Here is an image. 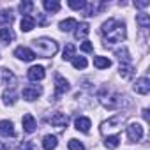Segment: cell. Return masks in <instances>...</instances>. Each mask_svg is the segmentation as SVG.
Here are the masks:
<instances>
[{
    "label": "cell",
    "mask_w": 150,
    "mask_h": 150,
    "mask_svg": "<svg viewBox=\"0 0 150 150\" xmlns=\"http://www.w3.org/2000/svg\"><path fill=\"white\" fill-rule=\"evenodd\" d=\"M134 6H136V7H139V9H145V7H148V6H150V2H148V0H145V2H134Z\"/></svg>",
    "instance_id": "35"
},
{
    "label": "cell",
    "mask_w": 150,
    "mask_h": 150,
    "mask_svg": "<svg viewBox=\"0 0 150 150\" xmlns=\"http://www.w3.org/2000/svg\"><path fill=\"white\" fill-rule=\"evenodd\" d=\"M42 6L48 13H58L60 11V2H57V0H44Z\"/></svg>",
    "instance_id": "22"
},
{
    "label": "cell",
    "mask_w": 150,
    "mask_h": 150,
    "mask_svg": "<svg viewBox=\"0 0 150 150\" xmlns=\"http://www.w3.org/2000/svg\"><path fill=\"white\" fill-rule=\"evenodd\" d=\"M76 25H78V21L74 20V18H67V20H62L58 23V28L62 32H71L72 28H76Z\"/></svg>",
    "instance_id": "16"
},
{
    "label": "cell",
    "mask_w": 150,
    "mask_h": 150,
    "mask_svg": "<svg viewBox=\"0 0 150 150\" xmlns=\"http://www.w3.org/2000/svg\"><path fill=\"white\" fill-rule=\"evenodd\" d=\"M16 92L14 90H6L4 94H2V99H4V103L7 104V106H13L14 103H16Z\"/></svg>",
    "instance_id": "24"
},
{
    "label": "cell",
    "mask_w": 150,
    "mask_h": 150,
    "mask_svg": "<svg viewBox=\"0 0 150 150\" xmlns=\"http://www.w3.org/2000/svg\"><path fill=\"white\" fill-rule=\"evenodd\" d=\"M32 46L34 50L37 51V55L41 57H53L57 51H58V42L55 39H50V37H39V39H34L32 41Z\"/></svg>",
    "instance_id": "2"
},
{
    "label": "cell",
    "mask_w": 150,
    "mask_h": 150,
    "mask_svg": "<svg viewBox=\"0 0 150 150\" xmlns=\"http://www.w3.org/2000/svg\"><path fill=\"white\" fill-rule=\"evenodd\" d=\"M88 34H90V25L88 23L76 25V30H74V37H76V39H85Z\"/></svg>",
    "instance_id": "13"
},
{
    "label": "cell",
    "mask_w": 150,
    "mask_h": 150,
    "mask_svg": "<svg viewBox=\"0 0 150 150\" xmlns=\"http://www.w3.org/2000/svg\"><path fill=\"white\" fill-rule=\"evenodd\" d=\"M127 138H129V141L131 143H136V141H139L141 138H143V127L139 125V124H131L129 127H127Z\"/></svg>",
    "instance_id": "3"
},
{
    "label": "cell",
    "mask_w": 150,
    "mask_h": 150,
    "mask_svg": "<svg viewBox=\"0 0 150 150\" xmlns=\"http://www.w3.org/2000/svg\"><path fill=\"white\" fill-rule=\"evenodd\" d=\"M104 7V4H96V2H88V4H85V16H96L97 13H99V9H103Z\"/></svg>",
    "instance_id": "14"
},
{
    "label": "cell",
    "mask_w": 150,
    "mask_h": 150,
    "mask_svg": "<svg viewBox=\"0 0 150 150\" xmlns=\"http://www.w3.org/2000/svg\"><path fill=\"white\" fill-rule=\"evenodd\" d=\"M67 146H69V150H85V146H83V143L81 141H78V139H69V143H67Z\"/></svg>",
    "instance_id": "30"
},
{
    "label": "cell",
    "mask_w": 150,
    "mask_h": 150,
    "mask_svg": "<svg viewBox=\"0 0 150 150\" xmlns=\"http://www.w3.org/2000/svg\"><path fill=\"white\" fill-rule=\"evenodd\" d=\"M20 150H35V146H34L32 141H23V145L20 146Z\"/></svg>",
    "instance_id": "33"
},
{
    "label": "cell",
    "mask_w": 150,
    "mask_h": 150,
    "mask_svg": "<svg viewBox=\"0 0 150 150\" xmlns=\"http://www.w3.org/2000/svg\"><path fill=\"white\" fill-rule=\"evenodd\" d=\"M115 55L118 57L120 64H131V57H129L127 48H118V50H115Z\"/></svg>",
    "instance_id": "20"
},
{
    "label": "cell",
    "mask_w": 150,
    "mask_h": 150,
    "mask_svg": "<svg viewBox=\"0 0 150 150\" xmlns=\"http://www.w3.org/2000/svg\"><path fill=\"white\" fill-rule=\"evenodd\" d=\"M34 27H35V18L32 14H27L21 18V30L23 32H30Z\"/></svg>",
    "instance_id": "15"
},
{
    "label": "cell",
    "mask_w": 150,
    "mask_h": 150,
    "mask_svg": "<svg viewBox=\"0 0 150 150\" xmlns=\"http://www.w3.org/2000/svg\"><path fill=\"white\" fill-rule=\"evenodd\" d=\"M136 23H138L141 28H148V27H150V16L145 14V13H141V14L136 16Z\"/></svg>",
    "instance_id": "27"
},
{
    "label": "cell",
    "mask_w": 150,
    "mask_h": 150,
    "mask_svg": "<svg viewBox=\"0 0 150 150\" xmlns=\"http://www.w3.org/2000/svg\"><path fill=\"white\" fill-rule=\"evenodd\" d=\"M0 23H7V25L13 23V14H11V11H4L2 14H0Z\"/></svg>",
    "instance_id": "32"
},
{
    "label": "cell",
    "mask_w": 150,
    "mask_h": 150,
    "mask_svg": "<svg viewBox=\"0 0 150 150\" xmlns=\"http://www.w3.org/2000/svg\"><path fill=\"white\" fill-rule=\"evenodd\" d=\"M104 145H106V148H110V150H115V148L120 145V136H118V134H115V136H106V139H104Z\"/></svg>",
    "instance_id": "21"
},
{
    "label": "cell",
    "mask_w": 150,
    "mask_h": 150,
    "mask_svg": "<svg viewBox=\"0 0 150 150\" xmlns=\"http://www.w3.org/2000/svg\"><path fill=\"white\" fill-rule=\"evenodd\" d=\"M14 57L20 58V60H23V62H32V60L35 58V53H34L32 50L25 48V46H18V48L14 50Z\"/></svg>",
    "instance_id": "4"
},
{
    "label": "cell",
    "mask_w": 150,
    "mask_h": 150,
    "mask_svg": "<svg viewBox=\"0 0 150 150\" xmlns=\"http://www.w3.org/2000/svg\"><path fill=\"white\" fill-rule=\"evenodd\" d=\"M57 145H58L57 136H51V134L44 136V139H42V148H44V150H55Z\"/></svg>",
    "instance_id": "17"
},
{
    "label": "cell",
    "mask_w": 150,
    "mask_h": 150,
    "mask_svg": "<svg viewBox=\"0 0 150 150\" xmlns=\"http://www.w3.org/2000/svg\"><path fill=\"white\" fill-rule=\"evenodd\" d=\"M143 118L148 120V110H143Z\"/></svg>",
    "instance_id": "36"
},
{
    "label": "cell",
    "mask_w": 150,
    "mask_h": 150,
    "mask_svg": "<svg viewBox=\"0 0 150 150\" xmlns=\"http://www.w3.org/2000/svg\"><path fill=\"white\" fill-rule=\"evenodd\" d=\"M0 136H2V138H14L16 136L13 122H9V120H2V122H0Z\"/></svg>",
    "instance_id": "8"
},
{
    "label": "cell",
    "mask_w": 150,
    "mask_h": 150,
    "mask_svg": "<svg viewBox=\"0 0 150 150\" xmlns=\"http://www.w3.org/2000/svg\"><path fill=\"white\" fill-rule=\"evenodd\" d=\"M18 9H20V13H21L23 16H27V14H30V11L34 9V4L27 0V2H21V4H20V7H18Z\"/></svg>",
    "instance_id": "29"
},
{
    "label": "cell",
    "mask_w": 150,
    "mask_h": 150,
    "mask_svg": "<svg viewBox=\"0 0 150 150\" xmlns=\"http://www.w3.org/2000/svg\"><path fill=\"white\" fill-rule=\"evenodd\" d=\"M74 127H76L78 131H81V132H88L90 127H92V122L87 117H78L76 120H74Z\"/></svg>",
    "instance_id": "11"
},
{
    "label": "cell",
    "mask_w": 150,
    "mask_h": 150,
    "mask_svg": "<svg viewBox=\"0 0 150 150\" xmlns=\"http://www.w3.org/2000/svg\"><path fill=\"white\" fill-rule=\"evenodd\" d=\"M134 92H136V94H141V96H146V94L150 92V80H148L146 76L138 78V80L134 81Z\"/></svg>",
    "instance_id": "5"
},
{
    "label": "cell",
    "mask_w": 150,
    "mask_h": 150,
    "mask_svg": "<svg viewBox=\"0 0 150 150\" xmlns=\"http://www.w3.org/2000/svg\"><path fill=\"white\" fill-rule=\"evenodd\" d=\"M21 124H23V131L25 132H34L35 131V127H37V124H35V120H34V117L30 115V113H25L23 115V118H21Z\"/></svg>",
    "instance_id": "10"
},
{
    "label": "cell",
    "mask_w": 150,
    "mask_h": 150,
    "mask_svg": "<svg viewBox=\"0 0 150 150\" xmlns=\"http://www.w3.org/2000/svg\"><path fill=\"white\" fill-rule=\"evenodd\" d=\"M0 72H2V83H4V85H13V83L16 81L14 74H13L11 71H7V69H0Z\"/></svg>",
    "instance_id": "23"
},
{
    "label": "cell",
    "mask_w": 150,
    "mask_h": 150,
    "mask_svg": "<svg viewBox=\"0 0 150 150\" xmlns=\"http://www.w3.org/2000/svg\"><path fill=\"white\" fill-rule=\"evenodd\" d=\"M103 35L108 42H122L125 39V25L118 20H108L103 23Z\"/></svg>",
    "instance_id": "1"
},
{
    "label": "cell",
    "mask_w": 150,
    "mask_h": 150,
    "mask_svg": "<svg viewBox=\"0 0 150 150\" xmlns=\"http://www.w3.org/2000/svg\"><path fill=\"white\" fill-rule=\"evenodd\" d=\"M87 58L85 57H74L72 58V65H74V69H85L87 67Z\"/></svg>",
    "instance_id": "28"
},
{
    "label": "cell",
    "mask_w": 150,
    "mask_h": 150,
    "mask_svg": "<svg viewBox=\"0 0 150 150\" xmlns=\"http://www.w3.org/2000/svg\"><path fill=\"white\" fill-rule=\"evenodd\" d=\"M14 41V32L7 27V28H0V42H11Z\"/></svg>",
    "instance_id": "18"
},
{
    "label": "cell",
    "mask_w": 150,
    "mask_h": 150,
    "mask_svg": "<svg viewBox=\"0 0 150 150\" xmlns=\"http://www.w3.org/2000/svg\"><path fill=\"white\" fill-rule=\"evenodd\" d=\"M44 76H46V72H44V67L42 65H34V67L28 69V78L32 81H41Z\"/></svg>",
    "instance_id": "9"
},
{
    "label": "cell",
    "mask_w": 150,
    "mask_h": 150,
    "mask_svg": "<svg viewBox=\"0 0 150 150\" xmlns=\"http://www.w3.org/2000/svg\"><path fill=\"white\" fill-rule=\"evenodd\" d=\"M132 72H134V69H132L131 64H120V76H122V78H125V80L131 78Z\"/></svg>",
    "instance_id": "26"
},
{
    "label": "cell",
    "mask_w": 150,
    "mask_h": 150,
    "mask_svg": "<svg viewBox=\"0 0 150 150\" xmlns=\"http://www.w3.org/2000/svg\"><path fill=\"white\" fill-rule=\"evenodd\" d=\"M81 51H87V53H90V51H94V46H92L88 41H85V42L81 44Z\"/></svg>",
    "instance_id": "34"
},
{
    "label": "cell",
    "mask_w": 150,
    "mask_h": 150,
    "mask_svg": "<svg viewBox=\"0 0 150 150\" xmlns=\"http://www.w3.org/2000/svg\"><path fill=\"white\" fill-rule=\"evenodd\" d=\"M85 4L87 2H83V0H69V7L71 9H76V11L85 9Z\"/></svg>",
    "instance_id": "31"
},
{
    "label": "cell",
    "mask_w": 150,
    "mask_h": 150,
    "mask_svg": "<svg viewBox=\"0 0 150 150\" xmlns=\"http://www.w3.org/2000/svg\"><path fill=\"white\" fill-rule=\"evenodd\" d=\"M67 90H69V83H67V80L62 78L60 74H57V76H55V97L64 96Z\"/></svg>",
    "instance_id": "7"
},
{
    "label": "cell",
    "mask_w": 150,
    "mask_h": 150,
    "mask_svg": "<svg viewBox=\"0 0 150 150\" xmlns=\"http://www.w3.org/2000/svg\"><path fill=\"white\" fill-rule=\"evenodd\" d=\"M41 94H42V88H41V87H35V85L25 87V88H23V92H21V96H23V99H25V101H35Z\"/></svg>",
    "instance_id": "6"
},
{
    "label": "cell",
    "mask_w": 150,
    "mask_h": 150,
    "mask_svg": "<svg viewBox=\"0 0 150 150\" xmlns=\"http://www.w3.org/2000/svg\"><path fill=\"white\" fill-rule=\"evenodd\" d=\"M94 65H96L97 69H108V67L111 65V60L106 58V57L97 55V57H94Z\"/></svg>",
    "instance_id": "19"
},
{
    "label": "cell",
    "mask_w": 150,
    "mask_h": 150,
    "mask_svg": "<svg viewBox=\"0 0 150 150\" xmlns=\"http://www.w3.org/2000/svg\"><path fill=\"white\" fill-rule=\"evenodd\" d=\"M76 57V46L74 44H65L64 48V60H72Z\"/></svg>",
    "instance_id": "25"
},
{
    "label": "cell",
    "mask_w": 150,
    "mask_h": 150,
    "mask_svg": "<svg viewBox=\"0 0 150 150\" xmlns=\"http://www.w3.org/2000/svg\"><path fill=\"white\" fill-rule=\"evenodd\" d=\"M50 124H51L53 127L64 129V127L67 125V117H65L64 113H55V115H51V118H50Z\"/></svg>",
    "instance_id": "12"
}]
</instances>
